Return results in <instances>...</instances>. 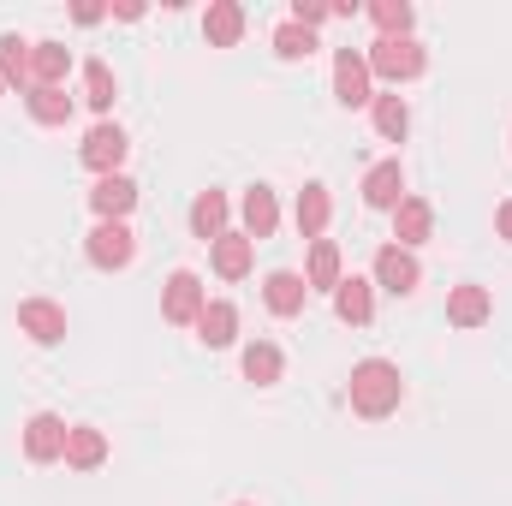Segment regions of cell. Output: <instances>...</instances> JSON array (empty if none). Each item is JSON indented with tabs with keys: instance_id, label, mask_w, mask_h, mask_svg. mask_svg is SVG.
I'll list each match as a JSON object with an SVG mask.
<instances>
[{
	"instance_id": "6da1fadb",
	"label": "cell",
	"mask_w": 512,
	"mask_h": 506,
	"mask_svg": "<svg viewBox=\"0 0 512 506\" xmlns=\"http://www.w3.org/2000/svg\"><path fill=\"white\" fill-rule=\"evenodd\" d=\"M399 399H405V376L387 358H364L352 370V411L358 417H387V411H399Z\"/></svg>"
},
{
	"instance_id": "7a4b0ae2",
	"label": "cell",
	"mask_w": 512,
	"mask_h": 506,
	"mask_svg": "<svg viewBox=\"0 0 512 506\" xmlns=\"http://www.w3.org/2000/svg\"><path fill=\"white\" fill-rule=\"evenodd\" d=\"M364 60H370V78H387V84H411L429 66V54H423L417 36H376L364 48Z\"/></svg>"
},
{
	"instance_id": "3957f363",
	"label": "cell",
	"mask_w": 512,
	"mask_h": 506,
	"mask_svg": "<svg viewBox=\"0 0 512 506\" xmlns=\"http://www.w3.org/2000/svg\"><path fill=\"white\" fill-rule=\"evenodd\" d=\"M203 304H209V292H203V280H197L191 268H179V274L167 280V292H161V316H167L173 328H197Z\"/></svg>"
},
{
	"instance_id": "277c9868",
	"label": "cell",
	"mask_w": 512,
	"mask_h": 506,
	"mask_svg": "<svg viewBox=\"0 0 512 506\" xmlns=\"http://www.w3.org/2000/svg\"><path fill=\"white\" fill-rule=\"evenodd\" d=\"M84 251H90L96 268H131V256H137V233H131L126 221H96L90 239H84Z\"/></svg>"
},
{
	"instance_id": "5b68a950",
	"label": "cell",
	"mask_w": 512,
	"mask_h": 506,
	"mask_svg": "<svg viewBox=\"0 0 512 506\" xmlns=\"http://www.w3.org/2000/svg\"><path fill=\"white\" fill-rule=\"evenodd\" d=\"M334 96H340L346 108H364V102H376L364 48H340V54H334Z\"/></svg>"
},
{
	"instance_id": "8992f818",
	"label": "cell",
	"mask_w": 512,
	"mask_h": 506,
	"mask_svg": "<svg viewBox=\"0 0 512 506\" xmlns=\"http://www.w3.org/2000/svg\"><path fill=\"white\" fill-rule=\"evenodd\" d=\"M66 435H72V423H60L54 411H36V417L24 423V453H30V465L66 459Z\"/></svg>"
},
{
	"instance_id": "52a82bcc",
	"label": "cell",
	"mask_w": 512,
	"mask_h": 506,
	"mask_svg": "<svg viewBox=\"0 0 512 506\" xmlns=\"http://www.w3.org/2000/svg\"><path fill=\"white\" fill-rule=\"evenodd\" d=\"M18 328L36 340V346H60L66 340V310L54 298H24L18 304Z\"/></svg>"
},
{
	"instance_id": "ba28073f",
	"label": "cell",
	"mask_w": 512,
	"mask_h": 506,
	"mask_svg": "<svg viewBox=\"0 0 512 506\" xmlns=\"http://www.w3.org/2000/svg\"><path fill=\"white\" fill-rule=\"evenodd\" d=\"M126 149H131V137H126L120 126H96L90 137H84V143H78V155H84V167H90V173H102V179H108V173H120V161H126Z\"/></svg>"
},
{
	"instance_id": "9c48e42d",
	"label": "cell",
	"mask_w": 512,
	"mask_h": 506,
	"mask_svg": "<svg viewBox=\"0 0 512 506\" xmlns=\"http://www.w3.org/2000/svg\"><path fill=\"white\" fill-rule=\"evenodd\" d=\"M72 72V48L66 42H30V90H60Z\"/></svg>"
},
{
	"instance_id": "30bf717a",
	"label": "cell",
	"mask_w": 512,
	"mask_h": 506,
	"mask_svg": "<svg viewBox=\"0 0 512 506\" xmlns=\"http://www.w3.org/2000/svg\"><path fill=\"white\" fill-rule=\"evenodd\" d=\"M489 316H495V298H489V286L465 280V286H453V292H447V322H453V328H483Z\"/></svg>"
},
{
	"instance_id": "8fae6325",
	"label": "cell",
	"mask_w": 512,
	"mask_h": 506,
	"mask_svg": "<svg viewBox=\"0 0 512 506\" xmlns=\"http://www.w3.org/2000/svg\"><path fill=\"white\" fill-rule=\"evenodd\" d=\"M417 280H423V268H417L411 251H399V245L376 251V286H387L393 298H405V292H417Z\"/></svg>"
},
{
	"instance_id": "7c38bea8",
	"label": "cell",
	"mask_w": 512,
	"mask_h": 506,
	"mask_svg": "<svg viewBox=\"0 0 512 506\" xmlns=\"http://www.w3.org/2000/svg\"><path fill=\"white\" fill-rule=\"evenodd\" d=\"M429 233H435V209H429V197H405V203L393 209V239H399V251H417Z\"/></svg>"
},
{
	"instance_id": "4fadbf2b",
	"label": "cell",
	"mask_w": 512,
	"mask_h": 506,
	"mask_svg": "<svg viewBox=\"0 0 512 506\" xmlns=\"http://www.w3.org/2000/svg\"><path fill=\"white\" fill-rule=\"evenodd\" d=\"M304 298H310V280H304V274H292V268H274V274L262 280V304H268L274 316H298V310H304Z\"/></svg>"
},
{
	"instance_id": "5bb4252c",
	"label": "cell",
	"mask_w": 512,
	"mask_h": 506,
	"mask_svg": "<svg viewBox=\"0 0 512 506\" xmlns=\"http://www.w3.org/2000/svg\"><path fill=\"white\" fill-rule=\"evenodd\" d=\"M334 316H340L346 328H364V322L376 316V292H370V280L346 274V280L334 286Z\"/></svg>"
},
{
	"instance_id": "9a60e30c",
	"label": "cell",
	"mask_w": 512,
	"mask_h": 506,
	"mask_svg": "<svg viewBox=\"0 0 512 506\" xmlns=\"http://www.w3.org/2000/svg\"><path fill=\"white\" fill-rule=\"evenodd\" d=\"M90 209H96L102 221H126L131 209H137V185H131L126 173H108V179H96V191H90Z\"/></svg>"
},
{
	"instance_id": "2e32d148",
	"label": "cell",
	"mask_w": 512,
	"mask_h": 506,
	"mask_svg": "<svg viewBox=\"0 0 512 506\" xmlns=\"http://www.w3.org/2000/svg\"><path fill=\"white\" fill-rule=\"evenodd\" d=\"M364 203H370V209H399V203H405V167H399V161H376V167L364 173Z\"/></svg>"
},
{
	"instance_id": "e0dca14e",
	"label": "cell",
	"mask_w": 512,
	"mask_h": 506,
	"mask_svg": "<svg viewBox=\"0 0 512 506\" xmlns=\"http://www.w3.org/2000/svg\"><path fill=\"white\" fill-rule=\"evenodd\" d=\"M227 215H233V203H227L221 191H197V197H191V233H197L203 245H215V239L227 233Z\"/></svg>"
},
{
	"instance_id": "ac0fdd59",
	"label": "cell",
	"mask_w": 512,
	"mask_h": 506,
	"mask_svg": "<svg viewBox=\"0 0 512 506\" xmlns=\"http://www.w3.org/2000/svg\"><path fill=\"white\" fill-rule=\"evenodd\" d=\"M197 340H203V346H215V352H221V346H233V340H239V310H233L227 298H209V304H203V316H197Z\"/></svg>"
},
{
	"instance_id": "d6986e66",
	"label": "cell",
	"mask_w": 512,
	"mask_h": 506,
	"mask_svg": "<svg viewBox=\"0 0 512 506\" xmlns=\"http://www.w3.org/2000/svg\"><path fill=\"white\" fill-rule=\"evenodd\" d=\"M203 36H209L215 48H233V42L245 36V6H239V0H209V12H203Z\"/></svg>"
},
{
	"instance_id": "ffe728a7",
	"label": "cell",
	"mask_w": 512,
	"mask_h": 506,
	"mask_svg": "<svg viewBox=\"0 0 512 506\" xmlns=\"http://www.w3.org/2000/svg\"><path fill=\"white\" fill-rule=\"evenodd\" d=\"M328 215H334L328 185H304V191H298V209H292L298 233H304V239H322V233H328Z\"/></svg>"
},
{
	"instance_id": "44dd1931",
	"label": "cell",
	"mask_w": 512,
	"mask_h": 506,
	"mask_svg": "<svg viewBox=\"0 0 512 506\" xmlns=\"http://www.w3.org/2000/svg\"><path fill=\"white\" fill-rule=\"evenodd\" d=\"M108 459V435L96 429V423H72V435H66V465L72 471H96Z\"/></svg>"
},
{
	"instance_id": "7402d4cb",
	"label": "cell",
	"mask_w": 512,
	"mask_h": 506,
	"mask_svg": "<svg viewBox=\"0 0 512 506\" xmlns=\"http://www.w3.org/2000/svg\"><path fill=\"white\" fill-rule=\"evenodd\" d=\"M274 227H280V203H274V191H268V185H251V191H245V239H268V233H274Z\"/></svg>"
},
{
	"instance_id": "603a6c76",
	"label": "cell",
	"mask_w": 512,
	"mask_h": 506,
	"mask_svg": "<svg viewBox=\"0 0 512 506\" xmlns=\"http://www.w3.org/2000/svg\"><path fill=\"white\" fill-rule=\"evenodd\" d=\"M251 256H256V245L245 233H221V239H215V274H221V280H245V274H251Z\"/></svg>"
},
{
	"instance_id": "cb8c5ba5",
	"label": "cell",
	"mask_w": 512,
	"mask_h": 506,
	"mask_svg": "<svg viewBox=\"0 0 512 506\" xmlns=\"http://www.w3.org/2000/svg\"><path fill=\"white\" fill-rule=\"evenodd\" d=\"M280 370H286V358H280V346H274V340H251V346H245V381L274 387Z\"/></svg>"
},
{
	"instance_id": "d4e9b609",
	"label": "cell",
	"mask_w": 512,
	"mask_h": 506,
	"mask_svg": "<svg viewBox=\"0 0 512 506\" xmlns=\"http://www.w3.org/2000/svg\"><path fill=\"white\" fill-rule=\"evenodd\" d=\"M304 280H310V292H334L346 274H340V251L328 245V239H316L310 245V268H304Z\"/></svg>"
},
{
	"instance_id": "484cf974",
	"label": "cell",
	"mask_w": 512,
	"mask_h": 506,
	"mask_svg": "<svg viewBox=\"0 0 512 506\" xmlns=\"http://www.w3.org/2000/svg\"><path fill=\"white\" fill-rule=\"evenodd\" d=\"M24 102H30V120L36 126H66L72 120V96L66 90H30Z\"/></svg>"
},
{
	"instance_id": "4316f807",
	"label": "cell",
	"mask_w": 512,
	"mask_h": 506,
	"mask_svg": "<svg viewBox=\"0 0 512 506\" xmlns=\"http://www.w3.org/2000/svg\"><path fill=\"white\" fill-rule=\"evenodd\" d=\"M370 114H376V131H382L387 143H399V137L411 131V108H405V96H376Z\"/></svg>"
},
{
	"instance_id": "83f0119b",
	"label": "cell",
	"mask_w": 512,
	"mask_h": 506,
	"mask_svg": "<svg viewBox=\"0 0 512 506\" xmlns=\"http://www.w3.org/2000/svg\"><path fill=\"white\" fill-rule=\"evenodd\" d=\"M0 84H30V42L0 36Z\"/></svg>"
},
{
	"instance_id": "f1b7e54d",
	"label": "cell",
	"mask_w": 512,
	"mask_h": 506,
	"mask_svg": "<svg viewBox=\"0 0 512 506\" xmlns=\"http://www.w3.org/2000/svg\"><path fill=\"white\" fill-rule=\"evenodd\" d=\"M274 54H280V60H310V54H316V30H304V24L286 18V24L274 30Z\"/></svg>"
},
{
	"instance_id": "f546056e",
	"label": "cell",
	"mask_w": 512,
	"mask_h": 506,
	"mask_svg": "<svg viewBox=\"0 0 512 506\" xmlns=\"http://www.w3.org/2000/svg\"><path fill=\"white\" fill-rule=\"evenodd\" d=\"M84 90H90V108H102V114L120 102V84H114L108 60H90V66H84Z\"/></svg>"
},
{
	"instance_id": "4dcf8cb0",
	"label": "cell",
	"mask_w": 512,
	"mask_h": 506,
	"mask_svg": "<svg viewBox=\"0 0 512 506\" xmlns=\"http://www.w3.org/2000/svg\"><path fill=\"white\" fill-rule=\"evenodd\" d=\"M370 18L382 24V36H411V6L405 0H376Z\"/></svg>"
},
{
	"instance_id": "1f68e13d",
	"label": "cell",
	"mask_w": 512,
	"mask_h": 506,
	"mask_svg": "<svg viewBox=\"0 0 512 506\" xmlns=\"http://www.w3.org/2000/svg\"><path fill=\"white\" fill-rule=\"evenodd\" d=\"M328 18H334V6H322V0H292V24L316 30V24H328Z\"/></svg>"
},
{
	"instance_id": "d6a6232c",
	"label": "cell",
	"mask_w": 512,
	"mask_h": 506,
	"mask_svg": "<svg viewBox=\"0 0 512 506\" xmlns=\"http://www.w3.org/2000/svg\"><path fill=\"white\" fill-rule=\"evenodd\" d=\"M495 233H501V239L512 245V197L501 203V209H495Z\"/></svg>"
},
{
	"instance_id": "836d02e7",
	"label": "cell",
	"mask_w": 512,
	"mask_h": 506,
	"mask_svg": "<svg viewBox=\"0 0 512 506\" xmlns=\"http://www.w3.org/2000/svg\"><path fill=\"white\" fill-rule=\"evenodd\" d=\"M239 506H251V501H239Z\"/></svg>"
}]
</instances>
